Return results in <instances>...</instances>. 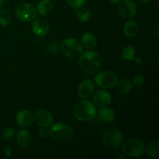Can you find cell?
Listing matches in <instances>:
<instances>
[{"label": "cell", "mask_w": 159, "mask_h": 159, "mask_svg": "<svg viewBox=\"0 0 159 159\" xmlns=\"http://www.w3.org/2000/svg\"><path fill=\"white\" fill-rule=\"evenodd\" d=\"M79 65L82 71L93 75L97 72L100 68L101 60L99 54L93 51H87L81 54Z\"/></svg>", "instance_id": "6da1fadb"}, {"label": "cell", "mask_w": 159, "mask_h": 159, "mask_svg": "<svg viewBox=\"0 0 159 159\" xmlns=\"http://www.w3.org/2000/svg\"><path fill=\"white\" fill-rule=\"evenodd\" d=\"M75 117L82 122L90 121L96 116V108L90 101L82 100L77 102L73 110Z\"/></svg>", "instance_id": "7a4b0ae2"}, {"label": "cell", "mask_w": 159, "mask_h": 159, "mask_svg": "<svg viewBox=\"0 0 159 159\" xmlns=\"http://www.w3.org/2000/svg\"><path fill=\"white\" fill-rule=\"evenodd\" d=\"M49 135L56 141H68L75 136V131L70 126L57 123L51 126L49 130Z\"/></svg>", "instance_id": "3957f363"}, {"label": "cell", "mask_w": 159, "mask_h": 159, "mask_svg": "<svg viewBox=\"0 0 159 159\" xmlns=\"http://www.w3.org/2000/svg\"><path fill=\"white\" fill-rule=\"evenodd\" d=\"M124 136L119 129L116 127H108L102 134L104 144L110 148H117L122 144Z\"/></svg>", "instance_id": "277c9868"}, {"label": "cell", "mask_w": 159, "mask_h": 159, "mask_svg": "<svg viewBox=\"0 0 159 159\" xmlns=\"http://www.w3.org/2000/svg\"><path fill=\"white\" fill-rule=\"evenodd\" d=\"M61 51L67 57L76 58L82 54V45L77 39L67 38L62 42Z\"/></svg>", "instance_id": "5b68a950"}, {"label": "cell", "mask_w": 159, "mask_h": 159, "mask_svg": "<svg viewBox=\"0 0 159 159\" xmlns=\"http://www.w3.org/2000/svg\"><path fill=\"white\" fill-rule=\"evenodd\" d=\"M124 155L130 158H139L144 154V145L138 139H129L123 144Z\"/></svg>", "instance_id": "8992f818"}, {"label": "cell", "mask_w": 159, "mask_h": 159, "mask_svg": "<svg viewBox=\"0 0 159 159\" xmlns=\"http://www.w3.org/2000/svg\"><path fill=\"white\" fill-rule=\"evenodd\" d=\"M118 82L117 76L109 71H102L95 76V82L99 87L102 89H113Z\"/></svg>", "instance_id": "52a82bcc"}, {"label": "cell", "mask_w": 159, "mask_h": 159, "mask_svg": "<svg viewBox=\"0 0 159 159\" xmlns=\"http://www.w3.org/2000/svg\"><path fill=\"white\" fill-rule=\"evenodd\" d=\"M17 18L23 22L34 21L37 16V11L34 6L29 3H22L16 9Z\"/></svg>", "instance_id": "ba28073f"}, {"label": "cell", "mask_w": 159, "mask_h": 159, "mask_svg": "<svg viewBox=\"0 0 159 159\" xmlns=\"http://www.w3.org/2000/svg\"><path fill=\"white\" fill-rule=\"evenodd\" d=\"M118 4V12L120 16L124 19H131L134 16L137 12V6L133 0H123Z\"/></svg>", "instance_id": "9c48e42d"}, {"label": "cell", "mask_w": 159, "mask_h": 159, "mask_svg": "<svg viewBox=\"0 0 159 159\" xmlns=\"http://www.w3.org/2000/svg\"><path fill=\"white\" fill-rule=\"evenodd\" d=\"M36 124L40 127H48L52 125L53 116L45 110H38L34 116Z\"/></svg>", "instance_id": "30bf717a"}, {"label": "cell", "mask_w": 159, "mask_h": 159, "mask_svg": "<svg viewBox=\"0 0 159 159\" xmlns=\"http://www.w3.org/2000/svg\"><path fill=\"white\" fill-rule=\"evenodd\" d=\"M32 30L34 34H35V35H37V37H45V36L48 34V32H49V23H48L45 19H37V20L33 23Z\"/></svg>", "instance_id": "8fae6325"}, {"label": "cell", "mask_w": 159, "mask_h": 159, "mask_svg": "<svg viewBox=\"0 0 159 159\" xmlns=\"http://www.w3.org/2000/svg\"><path fill=\"white\" fill-rule=\"evenodd\" d=\"M95 91V84L90 79H86L81 82L79 86V96L81 99H88L91 97Z\"/></svg>", "instance_id": "7c38bea8"}, {"label": "cell", "mask_w": 159, "mask_h": 159, "mask_svg": "<svg viewBox=\"0 0 159 159\" xmlns=\"http://www.w3.org/2000/svg\"><path fill=\"white\" fill-rule=\"evenodd\" d=\"M16 124L20 127L26 128L32 125L34 122V115L29 110H22L16 115Z\"/></svg>", "instance_id": "4fadbf2b"}, {"label": "cell", "mask_w": 159, "mask_h": 159, "mask_svg": "<svg viewBox=\"0 0 159 159\" xmlns=\"http://www.w3.org/2000/svg\"><path fill=\"white\" fill-rule=\"evenodd\" d=\"M95 104L99 107H105L110 105L112 101V96L107 91L98 90L93 96Z\"/></svg>", "instance_id": "5bb4252c"}, {"label": "cell", "mask_w": 159, "mask_h": 159, "mask_svg": "<svg viewBox=\"0 0 159 159\" xmlns=\"http://www.w3.org/2000/svg\"><path fill=\"white\" fill-rule=\"evenodd\" d=\"M16 141L20 147L23 148L29 147L30 144H31V141H32V136H31L30 132L25 129L20 130L16 134Z\"/></svg>", "instance_id": "9a60e30c"}, {"label": "cell", "mask_w": 159, "mask_h": 159, "mask_svg": "<svg viewBox=\"0 0 159 159\" xmlns=\"http://www.w3.org/2000/svg\"><path fill=\"white\" fill-rule=\"evenodd\" d=\"M53 8L54 6L51 0H40L37 4V11L40 16H46L52 12Z\"/></svg>", "instance_id": "2e32d148"}, {"label": "cell", "mask_w": 159, "mask_h": 159, "mask_svg": "<svg viewBox=\"0 0 159 159\" xmlns=\"http://www.w3.org/2000/svg\"><path fill=\"white\" fill-rule=\"evenodd\" d=\"M81 43L84 48H87V49H92L97 43V39L93 33L87 32L82 35V39H81Z\"/></svg>", "instance_id": "e0dca14e"}, {"label": "cell", "mask_w": 159, "mask_h": 159, "mask_svg": "<svg viewBox=\"0 0 159 159\" xmlns=\"http://www.w3.org/2000/svg\"><path fill=\"white\" fill-rule=\"evenodd\" d=\"M98 116L99 119L102 122L109 124L114 120L115 119V113L113 110L110 108H102L99 110L98 113Z\"/></svg>", "instance_id": "ac0fdd59"}, {"label": "cell", "mask_w": 159, "mask_h": 159, "mask_svg": "<svg viewBox=\"0 0 159 159\" xmlns=\"http://www.w3.org/2000/svg\"><path fill=\"white\" fill-rule=\"evenodd\" d=\"M124 32L126 37H133L138 34V25L136 21L130 20L125 24L124 28Z\"/></svg>", "instance_id": "d6986e66"}, {"label": "cell", "mask_w": 159, "mask_h": 159, "mask_svg": "<svg viewBox=\"0 0 159 159\" xmlns=\"http://www.w3.org/2000/svg\"><path fill=\"white\" fill-rule=\"evenodd\" d=\"M116 88L118 92L121 94H127L131 92L133 89V84L128 79H121L120 81L117 82Z\"/></svg>", "instance_id": "ffe728a7"}, {"label": "cell", "mask_w": 159, "mask_h": 159, "mask_svg": "<svg viewBox=\"0 0 159 159\" xmlns=\"http://www.w3.org/2000/svg\"><path fill=\"white\" fill-rule=\"evenodd\" d=\"M146 154L150 158H155L159 155V143L156 141H152L148 143L146 148Z\"/></svg>", "instance_id": "44dd1931"}, {"label": "cell", "mask_w": 159, "mask_h": 159, "mask_svg": "<svg viewBox=\"0 0 159 159\" xmlns=\"http://www.w3.org/2000/svg\"><path fill=\"white\" fill-rule=\"evenodd\" d=\"M11 14L8 9L0 10V25L2 26H7L11 22Z\"/></svg>", "instance_id": "7402d4cb"}, {"label": "cell", "mask_w": 159, "mask_h": 159, "mask_svg": "<svg viewBox=\"0 0 159 159\" xmlns=\"http://www.w3.org/2000/svg\"><path fill=\"white\" fill-rule=\"evenodd\" d=\"M78 19L82 23H85L89 20L90 16H91V12L87 8H79V11L77 12Z\"/></svg>", "instance_id": "603a6c76"}, {"label": "cell", "mask_w": 159, "mask_h": 159, "mask_svg": "<svg viewBox=\"0 0 159 159\" xmlns=\"http://www.w3.org/2000/svg\"><path fill=\"white\" fill-rule=\"evenodd\" d=\"M122 55L126 60L133 61L134 59V48L132 46L126 47L123 51Z\"/></svg>", "instance_id": "cb8c5ba5"}, {"label": "cell", "mask_w": 159, "mask_h": 159, "mask_svg": "<svg viewBox=\"0 0 159 159\" xmlns=\"http://www.w3.org/2000/svg\"><path fill=\"white\" fill-rule=\"evenodd\" d=\"M15 129L12 128V127H9V128H6L4 131L2 132V138L3 139L6 140V141H9L13 138L14 135H15Z\"/></svg>", "instance_id": "d4e9b609"}, {"label": "cell", "mask_w": 159, "mask_h": 159, "mask_svg": "<svg viewBox=\"0 0 159 159\" xmlns=\"http://www.w3.org/2000/svg\"><path fill=\"white\" fill-rule=\"evenodd\" d=\"M66 1L71 7L75 9H79L82 7L85 2V0H66Z\"/></svg>", "instance_id": "484cf974"}, {"label": "cell", "mask_w": 159, "mask_h": 159, "mask_svg": "<svg viewBox=\"0 0 159 159\" xmlns=\"http://www.w3.org/2000/svg\"><path fill=\"white\" fill-rule=\"evenodd\" d=\"M144 82H145V79H144V76L141 75H138L134 77L132 84L136 85V86H141L144 83Z\"/></svg>", "instance_id": "4316f807"}, {"label": "cell", "mask_w": 159, "mask_h": 159, "mask_svg": "<svg viewBox=\"0 0 159 159\" xmlns=\"http://www.w3.org/2000/svg\"><path fill=\"white\" fill-rule=\"evenodd\" d=\"M39 137L42 138H45L48 136L49 134V131H48L46 129V127H42L40 130H39Z\"/></svg>", "instance_id": "83f0119b"}, {"label": "cell", "mask_w": 159, "mask_h": 159, "mask_svg": "<svg viewBox=\"0 0 159 159\" xmlns=\"http://www.w3.org/2000/svg\"><path fill=\"white\" fill-rule=\"evenodd\" d=\"M4 152H5V153H6V156L7 157H10L11 155H12V151H11V149L9 148H8V147L5 148Z\"/></svg>", "instance_id": "f1b7e54d"}, {"label": "cell", "mask_w": 159, "mask_h": 159, "mask_svg": "<svg viewBox=\"0 0 159 159\" xmlns=\"http://www.w3.org/2000/svg\"><path fill=\"white\" fill-rule=\"evenodd\" d=\"M5 5V1L4 0H0V10H1L3 8V6H4Z\"/></svg>", "instance_id": "f546056e"}, {"label": "cell", "mask_w": 159, "mask_h": 159, "mask_svg": "<svg viewBox=\"0 0 159 159\" xmlns=\"http://www.w3.org/2000/svg\"><path fill=\"white\" fill-rule=\"evenodd\" d=\"M120 1L121 0H110V2H111L113 4H118Z\"/></svg>", "instance_id": "4dcf8cb0"}, {"label": "cell", "mask_w": 159, "mask_h": 159, "mask_svg": "<svg viewBox=\"0 0 159 159\" xmlns=\"http://www.w3.org/2000/svg\"><path fill=\"white\" fill-rule=\"evenodd\" d=\"M135 61H136L138 64H141V63H142V59H141V58H136V59H135Z\"/></svg>", "instance_id": "1f68e13d"}, {"label": "cell", "mask_w": 159, "mask_h": 159, "mask_svg": "<svg viewBox=\"0 0 159 159\" xmlns=\"http://www.w3.org/2000/svg\"><path fill=\"white\" fill-rule=\"evenodd\" d=\"M140 1H141V2H143V3H148V2H150V0H140Z\"/></svg>", "instance_id": "d6a6232c"}, {"label": "cell", "mask_w": 159, "mask_h": 159, "mask_svg": "<svg viewBox=\"0 0 159 159\" xmlns=\"http://www.w3.org/2000/svg\"><path fill=\"white\" fill-rule=\"evenodd\" d=\"M117 158H124V159H125L126 157L125 156H122V155H120V156L117 157Z\"/></svg>", "instance_id": "836d02e7"}]
</instances>
